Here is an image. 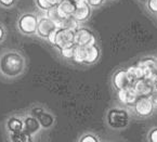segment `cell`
<instances>
[{
    "mask_svg": "<svg viewBox=\"0 0 157 142\" xmlns=\"http://www.w3.org/2000/svg\"><path fill=\"white\" fill-rule=\"evenodd\" d=\"M49 42L59 50L63 47L75 44V30L66 27L56 28L49 37Z\"/></svg>",
    "mask_w": 157,
    "mask_h": 142,
    "instance_id": "cell-4",
    "label": "cell"
},
{
    "mask_svg": "<svg viewBox=\"0 0 157 142\" xmlns=\"http://www.w3.org/2000/svg\"><path fill=\"white\" fill-rule=\"evenodd\" d=\"M23 118H24V131L29 133L30 136L36 137L42 130L41 124H40L39 119L36 116L32 115L30 113H26V114H23Z\"/></svg>",
    "mask_w": 157,
    "mask_h": 142,
    "instance_id": "cell-11",
    "label": "cell"
},
{
    "mask_svg": "<svg viewBox=\"0 0 157 142\" xmlns=\"http://www.w3.org/2000/svg\"><path fill=\"white\" fill-rule=\"evenodd\" d=\"M7 136V141L10 142H29L35 141V137L30 136L26 131H21V132H15V133H9Z\"/></svg>",
    "mask_w": 157,
    "mask_h": 142,
    "instance_id": "cell-17",
    "label": "cell"
},
{
    "mask_svg": "<svg viewBox=\"0 0 157 142\" xmlns=\"http://www.w3.org/2000/svg\"><path fill=\"white\" fill-rule=\"evenodd\" d=\"M3 129H5L6 135L23 131L24 130L23 114L13 113V114H10L9 116L6 117L5 121H3Z\"/></svg>",
    "mask_w": 157,
    "mask_h": 142,
    "instance_id": "cell-7",
    "label": "cell"
},
{
    "mask_svg": "<svg viewBox=\"0 0 157 142\" xmlns=\"http://www.w3.org/2000/svg\"><path fill=\"white\" fill-rule=\"evenodd\" d=\"M78 141L80 142H98L100 141V139L93 133H85L78 139Z\"/></svg>",
    "mask_w": 157,
    "mask_h": 142,
    "instance_id": "cell-22",
    "label": "cell"
},
{
    "mask_svg": "<svg viewBox=\"0 0 157 142\" xmlns=\"http://www.w3.org/2000/svg\"><path fill=\"white\" fill-rule=\"evenodd\" d=\"M75 9H76V5L73 2L72 0H61L58 7L56 8L58 14L63 19L73 17Z\"/></svg>",
    "mask_w": 157,
    "mask_h": 142,
    "instance_id": "cell-14",
    "label": "cell"
},
{
    "mask_svg": "<svg viewBox=\"0 0 157 142\" xmlns=\"http://www.w3.org/2000/svg\"><path fill=\"white\" fill-rule=\"evenodd\" d=\"M61 0H35V5L40 11L42 12H48L50 10L54 9L58 7L59 2Z\"/></svg>",
    "mask_w": 157,
    "mask_h": 142,
    "instance_id": "cell-18",
    "label": "cell"
},
{
    "mask_svg": "<svg viewBox=\"0 0 157 142\" xmlns=\"http://www.w3.org/2000/svg\"><path fill=\"white\" fill-rule=\"evenodd\" d=\"M134 80L130 77L127 70H118L114 73L113 78H112V84L116 91L121 90V89L133 88Z\"/></svg>",
    "mask_w": 157,
    "mask_h": 142,
    "instance_id": "cell-8",
    "label": "cell"
},
{
    "mask_svg": "<svg viewBox=\"0 0 157 142\" xmlns=\"http://www.w3.org/2000/svg\"><path fill=\"white\" fill-rule=\"evenodd\" d=\"M133 88L139 96H150L151 92H152L153 89H154V87L151 86L144 78H141V79L136 80V82L134 83Z\"/></svg>",
    "mask_w": 157,
    "mask_h": 142,
    "instance_id": "cell-16",
    "label": "cell"
},
{
    "mask_svg": "<svg viewBox=\"0 0 157 142\" xmlns=\"http://www.w3.org/2000/svg\"><path fill=\"white\" fill-rule=\"evenodd\" d=\"M75 44L80 47L91 46L97 44V38L89 28L79 26L75 30Z\"/></svg>",
    "mask_w": 157,
    "mask_h": 142,
    "instance_id": "cell-10",
    "label": "cell"
},
{
    "mask_svg": "<svg viewBox=\"0 0 157 142\" xmlns=\"http://www.w3.org/2000/svg\"><path fill=\"white\" fill-rule=\"evenodd\" d=\"M146 8L151 13L157 14V0H147L146 1Z\"/></svg>",
    "mask_w": 157,
    "mask_h": 142,
    "instance_id": "cell-24",
    "label": "cell"
},
{
    "mask_svg": "<svg viewBox=\"0 0 157 142\" xmlns=\"http://www.w3.org/2000/svg\"><path fill=\"white\" fill-rule=\"evenodd\" d=\"M150 98H151V100L153 101V103H154L155 106H157V87L153 89V91L150 94Z\"/></svg>",
    "mask_w": 157,
    "mask_h": 142,
    "instance_id": "cell-28",
    "label": "cell"
},
{
    "mask_svg": "<svg viewBox=\"0 0 157 142\" xmlns=\"http://www.w3.org/2000/svg\"><path fill=\"white\" fill-rule=\"evenodd\" d=\"M127 71H128V73H129L130 77H131L134 82L141 79V78H143L144 77V70L141 67V66L139 65V64L129 66V67L127 68Z\"/></svg>",
    "mask_w": 157,
    "mask_h": 142,
    "instance_id": "cell-21",
    "label": "cell"
},
{
    "mask_svg": "<svg viewBox=\"0 0 157 142\" xmlns=\"http://www.w3.org/2000/svg\"><path fill=\"white\" fill-rule=\"evenodd\" d=\"M138 64L144 70V74H145V72H147V71L156 70V59L155 58H151V56L144 58L139 61Z\"/></svg>",
    "mask_w": 157,
    "mask_h": 142,
    "instance_id": "cell-20",
    "label": "cell"
},
{
    "mask_svg": "<svg viewBox=\"0 0 157 142\" xmlns=\"http://www.w3.org/2000/svg\"><path fill=\"white\" fill-rule=\"evenodd\" d=\"M27 67V61L21 51L7 49L0 52V79L12 82L23 76Z\"/></svg>",
    "mask_w": 157,
    "mask_h": 142,
    "instance_id": "cell-1",
    "label": "cell"
},
{
    "mask_svg": "<svg viewBox=\"0 0 157 142\" xmlns=\"http://www.w3.org/2000/svg\"><path fill=\"white\" fill-rule=\"evenodd\" d=\"M91 9L92 8L89 6V3H85V5L77 6L75 9L74 13H73V17L76 20L77 22L81 23V22H86L90 17L91 15Z\"/></svg>",
    "mask_w": 157,
    "mask_h": 142,
    "instance_id": "cell-15",
    "label": "cell"
},
{
    "mask_svg": "<svg viewBox=\"0 0 157 142\" xmlns=\"http://www.w3.org/2000/svg\"><path fill=\"white\" fill-rule=\"evenodd\" d=\"M83 49V56H82V64L83 65H92L98 62L100 59V48L97 44H91V46L82 47Z\"/></svg>",
    "mask_w": 157,
    "mask_h": 142,
    "instance_id": "cell-12",
    "label": "cell"
},
{
    "mask_svg": "<svg viewBox=\"0 0 157 142\" xmlns=\"http://www.w3.org/2000/svg\"><path fill=\"white\" fill-rule=\"evenodd\" d=\"M28 113H30L32 115L36 116L39 119L41 127L44 130H49L56 125V117L51 112H49L48 109L40 104H35L29 109Z\"/></svg>",
    "mask_w": 157,
    "mask_h": 142,
    "instance_id": "cell-5",
    "label": "cell"
},
{
    "mask_svg": "<svg viewBox=\"0 0 157 142\" xmlns=\"http://www.w3.org/2000/svg\"><path fill=\"white\" fill-rule=\"evenodd\" d=\"M117 98L120 102L125 105H129V106H133L134 103L136 102L139 98V94L134 88H127V89H121V90L117 91Z\"/></svg>",
    "mask_w": 157,
    "mask_h": 142,
    "instance_id": "cell-13",
    "label": "cell"
},
{
    "mask_svg": "<svg viewBox=\"0 0 157 142\" xmlns=\"http://www.w3.org/2000/svg\"><path fill=\"white\" fill-rule=\"evenodd\" d=\"M17 0H0V8L6 10L12 9V8L15 7Z\"/></svg>",
    "mask_w": 157,
    "mask_h": 142,
    "instance_id": "cell-23",
    "label": "cell"
},
{
    "mask_svg": "<svg viewBox=\"0 0 157 142\" xmlns=\"http://www.w3.org/2000/svg\"><path fill=\"white\" fill-rule=\"evenodd\" d=\"M58 28L56 24L54 23L50 17L47 15H41L39 17V20H38V25H37V32H36V36L38 38L42 40H47L49 41V37L54 30Z\"/></svg>",
    "mask_w": 157,
    "mask_h": 142,
    "instance_id": "cell-6",
    "label": "cell"
},
{
    "mask_svg": "<svg viewBox=\"0 0 157 142\" xmlns=\"http://www.w3.org/2000/svg\"><path fill=\"white\" fill-rule=\"evenodd\" d=\"M73 2L77 6H81V5H85V3H87V0H72Z\"/></svg>",
    "mask_w": 157,
    "mask_h": 142,
    "instance_id": "cell-29",
    "label": "cell"
},
{
    "mask_svg": "<svg viewBox=\"0 0 157 142\" xmlns=\"http://www.w3.org/2000/svg\"><path fill=\"white\" fill-rule=\"evenodd\" d=\"M77 47H78V44H69V46L63 47V48L60 49L61 56H62L64 59H66V60L73 61L75 53H76Z\"/></svg>",
    "mask_w": 157,
    "mask_h": 142,
    "instance_id": "cell-19",
    "label": "cell"
},
{
    "mask_svg": "<svg viewBox=\"0 0 157 142\" xmlns=\"http://www.w3.org/2000/svg\"><path fill=\"white\" fill-rule=\"evenodd\" d=\"M7 28L3 24L0 23V44L7 39Z\"/></svg>",
    "mask_w": 157,
    "mask_h": 142,
    "instance_id": "cell-25",
    "label": "cell"
},
{
    "mask_svg": "<svg viewBox=\"0 0 157 142\" xmlns=\"http://www.w3.org/2000/svg\"><path fill=\"white\" fill-rule=\"evenodd\" d=\"M142 1H145V2H146V1H147V0H142Z\"/></svg>",
    "mask_w": 157,
    "mask_h": 142,
    "instance_id": "cell-31",
    "label": "cell"
},
{
    "mask_svg": "<svg viewBox=\"0 0 157 142\" xmlns=\"http://www.w3.org/2000/svg\"><path fill=\"white\" fill-rule=\"evenodd\" d=\"M129 113L125 109H118L114 107L107 112L106 115V123L109 128L112 129H124L129 125Z\"/></svg>",
    "mask_w": 157,
    "mask_h": 142,
    "instance_id": "cell-3",
    "label": "cell"
},
{
    "mask_svg": "<svg viewBox=\"0 0 157 142\" xmlns=\"http://www.w3.org/2000/svg\"><path fill=\"white\" fill-rule=\"evenodd\" d=\"M147 140L148 141H152V142H157V127H155V128H153L152 130H150Z\"/></svg>",
    "mask_w": 157,
    "mask_h": 142,
    "instance_id": "cell-26",
    "label": "cell"
},
{
    "mask_svg": "<svg viewBox=\"0 0 157 142\" xmlns=\"http://www.w3.org/2000/svg\"><path fill=\"white\" fill-rule=\"evenodd\" d=\"M133 109L138 116L148 117L154 112L155 105L151 100L150 96H139L138 100L133 105Z\"/></svg>",
    "mask_w": 157,
    "mask_h": 142,
    "instance_id": "cell-9",
    "label": "cell"
},
{
    "mask_svg": "<svg viewBox=\"0 0 157 142\" xmlns=\"http://www.w3.org/2000/svg\"><path fill=\"white\" fill-rule=\"evenodd\" d=\"M105 0H87V2L89 3L91 8H99L101 7L102 5L104 3Z\"/></svg>",
    "mask_w": 157,
    "mask_h": 142,
    "instance_id": "cell-27",
    "label": "cell"
},
{
    "mask_svg": "<svg viewBox=\"0 0 157 142\" xmlns=\"http://www.w3.org/2000/svg\"><path fill=\"white\" fill-rule=\"evenodd\" d=\"M156 70H157V59H156Z\"/></svg>",
    "mask_w": 157,
    "mask_h": 142,
    "instance_id": "cell-30",
    "label": "cell"
},
{
    "mask_svg": "<svg viewBox=\"0 0 157 142\" xmlns=\"http://www.w3.org/2000/svg\"><path fill=\"white\" fill-rule=\"evenodd\" d=\"M39 17L34 12H24L16 20V27L25 36H34L37 32Z\"/></svg>",
    "mask_w": 157,
    "mask_h": 142,
    "instance_id": "cell-2",
    "label": "cell"
}]
</instances>
